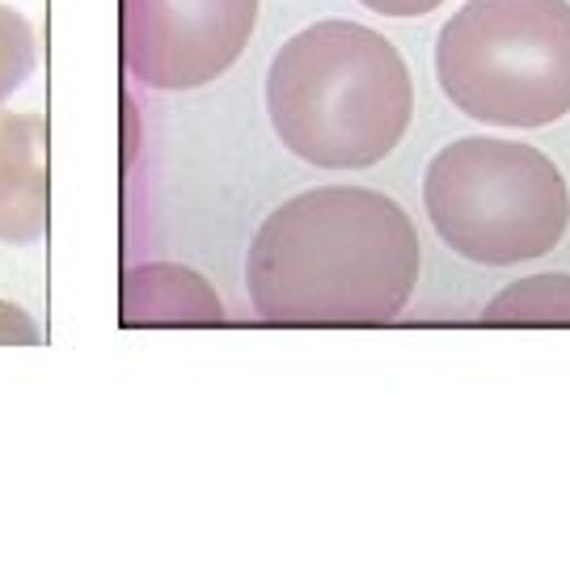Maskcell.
I'll use <instances>...</instances> for the list:
<instances>
[{
	"mask_svg": "<svg viewBox=\"0 0 570 570\" xmlns=\"http://www.w3.org/2000/svg\"><path fill=\"white\" fill-rule=\"evenodd\" d=\"M127 326H220V296L204 284V275L174 263L136 266L122 292Z\"/></svg>",
	"mask_w": 570,
	"mask_h": 570,
	"instance_id": "cell-6",
	"label": "cell"
},
{
	"mask_svg": "<svg viewBox=\"0 0 570 570\" xmlns=\"http://www.w3.org/2000/svg\"><path fill=\"white\" fill-rule=\"evenodd\" d=\"M419 284V233L367 186H317L263 220L245 258V287L275 326H381Z\"/></svg>",
	"mask_w": 570,
	"mask_h": 570,
	"instance_id": "cell-1",
	"label": "cell"
},
{
	"mask_svg": "<svg viewBox=\"0 0 570 570\" xmlns=\"http://www.w3.org/2000/svg\"><path fill=\"white\" fill-rule=\"evenodd\" d=\"M435 77L478 122H558L570 110V0H469L440 30Z\"/></svg>",
	"mask_w": 570,
	"mask_h": 570,
	"instance_id": "cell-3",
	"label": "cell"
},
{
	"mask_svg": "<svg viewBox=\"0 0 570 570\" xmlns=\"http://www.w3.org/2000/svg\"><path fill=\"white\" fill-rule=\"evenodd\" d=\"M0 343H39V330L30 326L13 305H0Z\"/></svg>",
	"mask_w": 570,
	"mask_h": 570,
	"instance_id": "cell-12",
	"label": "cell"
},
{
	"mask_svg": "<svg viewBox=\"0 0 570 570\" xmlns=\"http://www.w3.org/2000/svg\"><path fill=\"white\" fill-rule=\"evenodd\" d=\"M360 4L381 18H423L431 9H440L444 0H360Z\"/></svg>",
	"mask_w": 570,
	"mask_h": 570,
	"instance_id": "cell-11",
	"label": "cell"
},
{
	"mask_svg": "<svg viewBox=\"0 0 570 570\" xmlns=\"http://www.w3.org/2000/svg\"><path fill=\"white\" fill-rule=\"evenodd\" d=\"M47 165V122L39 115L0 110V186Z\"/></svg>",
	"mask_w": 570,
	"mask_h": 570,
	"instance_id": "cell-9",
	"label": "cell"
},
{
	"mask_svg": "<svg viewBox=\"0 0 570 570\" xmlns=\"http://www.w3.org/2000/svg\"><path fill=\"white\" fill-rule=\"evenodd\" d=\"M423 204L440 242L482 266L532 263L570 225V190L558 165L532 144L494 136H469L435 153Z\"/></svg>",
	"mask_w": 570,
	"mask_h": 570,
	"instance_id": "cell-4",
	"label": "cell"
},
{
	"mask_svg": "<svg viewBox=\"0 0 570 570\" xmlns=\"http://www.w3.org/2000/svg\"><path fill=\"white\" fill-rule=\"evenodd\" d=\"M39 63V42H35V26L21 18L18 9L0 4V106L30 81Z\"/></svg>",
	"mask_w": 570,
	"mask_h": 570,
	"instance_id": "cell-10",
	"label": "cell"
},
{
	"mask_svg": "<svg viewBox=\"0 0 570 570\" xmlns=\"http://www.w3.org/2000/svg\"><path fill=\"white\" fill-rule=\"evenodd\" d=\"M47 233V165L0 186V242L35 245Z\"/></svg>",
	"mask_w": 570,
	"mask_h": 570,
	"instance_id": "cell-8",
	"label": "cell"
},
{
	"mask_svg": "<svg viewBox=\"0 0 570 570\" xmlns=\"http://www.w3.org/2000/svg\"><path fill=\"white\" fill-rule=\"evenodd\" d=\"M482 326H570V275H532L503 287L482 313Z\"/></svg>",
	"mask_w": 570,
	"mask_h": 570,
	"instance_id": "cell-7",
	"label": "cell"
},
{
	"mask_svg": "<svg viewBox=\"0 0 570 570\" xmlns=\"http://www.w3.org/2000/svg\"><path fill=\"white\" fill-rule=\"evenodd\" d=\"M266 110L287 153L317 169H367L402 144L414 85L397 47L360 21H317L279 47Z\"/></svg>",
	"mask_w": 570,
	"mask_h": 570,
	"instance_id": "cell-2",
	"label": "cell"
},
{
	"mask_svg": "<svg viewBox=\"0 0 570 570\" xmlns=\"http://www.w3.org/2000/svg\"><path fill=\"white\" fill-rule=\"evenodd\" d=\"M258 0H122V60L153 89H195L242 60Z\"/></svg>",
	"mask_w": 570,
	"mask_h": 570,
	"instance_id": "cell-5",
	"label": "cell"
}]
</instances>
